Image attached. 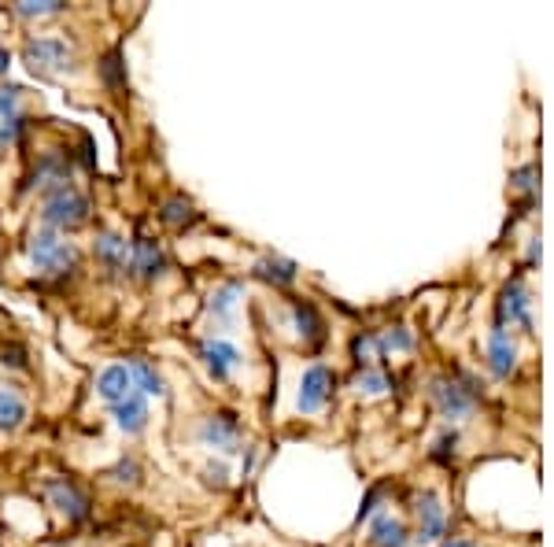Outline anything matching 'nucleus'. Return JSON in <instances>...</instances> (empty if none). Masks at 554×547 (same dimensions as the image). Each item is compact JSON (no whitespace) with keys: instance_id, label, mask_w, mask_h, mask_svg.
Returning a JSON list of instances; mask_svg holds the SVG:
<instances>
[{"instance_id":"obj_19","label":"nucleus","mask_w":554,"mask_h":547,"mask_svg":"<svg viewBox=\"0 0 554 547\" xmlns=\"http://www.w3.org/2000/svg\"><path fill=\"white\" fill-rule=\"evenodd\" d=\"M374 547H407V525L392 518V514H381L374 522Z\"/></svg>"},{"instance_id":"obj_23","label":"nucleus","mask_w":554,"mask_h":547,"mask_svg":"<svg viewBox=\"0 0 554 547\" xmlns=\"http://www.w3.org/2000/svg\"><path fill=\"white\" fill-rule=\"evenodd\" d=\"M488 355H492V366L499 374L514 370V344L506 341V333H495L492 344H488Z\"/></svg>"},{"instance_id":"obj_30","label":"nucleus","mask_w":554,"mask_h":547,"mask_svg":"<svg viewBox=\"0 0 554 547\" xmlns=\"http://www.w3.org/2000/svg\"><path fill=\"white\" fill-rule=\"evenodd\" d=\"M4 67H8V56H4V52H0V71H4Z\"/></svg>"},{"instance_id":"obj_27","label":"nucleus","mask_w":554,"mask_h":547,"mask_svg":"<svg viewBox=\"0 0 554 547\" xmlns=\"http://www.w3.org/2000/svg\"><path fill=\"white\" fill-rule=\"evenodd\" d=\"M23 115H15V119H4L0 122V148H12L15 141H19V134H23Z\"/></svg>"},{"instance_id":"obj_21","label":"nucleus","mask_w":554,"mask_h":547,"mask_svg":"<svg viewBox=\"0 0 554 547\" xmlns=\"http://www.w3.org/2000/svg\"><path fill=\"white\" fill-rule=\"evenodd\" d=\"M63 12H67L63 0H19L15 4L19 19H49V15H63Z\"/></svg>"},{"instance_id":"obj_28","label":"nucleus","mask_w":554,"mask_h":547,"mask_svg":"<svg viewBox=\"0 0 554 547\" xmlns=\"http://www.w3.org/2000/svg\"><path fill=\"white\" fill-rule=\"evenodd\" d=\"M200 477H204V485H211V488H226L229 485L226 462H207L204 470H200Z\"/></svg>"},{"instance_id":"obj_4","label":"nucleus","mask_w":554,"mask_h":547,"mask_svg":"<svg viewBox=\"0 0 554 547\" xmlns=\"http://www.w3.org/2000/svg\"><path fill=\"white\" fill-rule=\"evenodd\" d=\"M196 440L204 444L207 451H218V455H237L241 451V422L233 414H207L200 429H196Z\"/></svg>"},{"instance_id":"obj_3","label":"nucleus","mask_w":554,"mask_h":547,"mask_svg":"<svg viewBox=\"0 0 554 547\" xmlns=\"http://www.w3.org/2000/svg\"><path fill=\"white\" fill-rule=\"evenodd\" d=\"M23 60L34 74H67L74 71V49L63 37H30L23 45Z\"/></svg>"},{"instance_id":"obj_26","label":"nucleus","mask_w":554,"mask_h":547,"mask_svg":"<svg viewBox=\"0 0 554 547\" xmlns=\"http://www.w3.org/2000/svg\"><path fill=\"white\" fill-rule=\"evenodd\" d=\"M377 348H392V352H407L410 348V333L403 326H396V329H388V333H381L377 337Z\"/></svg>"},{"instance_id":"obj_11","label":"nucleus","mask_w":554,"mask_h":547,"mask_svg":"<svg viewBox=\"0 0 554 547\" xmlns=\"http://www.w3.org/2000/svg\"><path fill=\"white\" fill-rule=\"evenodd\" d=\"M433 400H436V407L444 411V418H455V422L473 411V392L462 389L458 381H447V377L433 381Z\"/></svg>"},{"instance_id":"obj_25","label":"nucleus","mask_w":554,"mask_h":547,"mask_svg":"<svg viewBox=\"0 0 554 547\" xmlns=\"http://www.w3.org/2000/svg\"><path fill=\"white\" fill-rule=\"evenodd\" d=\"M19 100H23V89H19V86H4V89H0V122L15 119V115H23V111H19Z\"/></svg>"},{"instance_id":"obj_16","label":"nucleus","mask_w":554,"mask_h":547,"mask_svg":"<svg viewBox=\"0 0 554 547\" xmlns=\"http://www.w3.org/2000/svg\"><path fill=\"white\" fill-rule=\"evenodd\" d=\"M525 311H529V292L521 281H510L503 289V300H499V326H514V322H525Z\"/></svg>"},{"instance_id":"obj_15","label":"nucleus","mask_w":554,"mask_h":547,"mask_svg":"<svg viewBox=\"0 0 554 547\" xmlns=\"http://www.w3.org/2000/svg\"><path fill=\"white\" fill-rule=\"evenodd\" d=\"M126 370H130L133 377V392H141V396H163L167 392V385H163V374H159L156 366L148 363V359H130L126 363Z\"/></svg>"},{"instance_id":"obj_8","label":"nucleus","mask_w":554,"mask_h":547,"mask_svg":"<svg viewBox=\"0 0 554 547\" xmlns=\"http://www.w3.org/2000/svg\"><path fill=\"white\" fill-rule=\"evenodd\" d=\"M241 296H244L241 281H226V285H218L211 292V300H207V337L222 333V326L229 322V315H233V307H237Z\"/></svg>"},{"instance_id":"obj_6","label":"nucleus","mask_w":554,"mask_h":547,"mask_svg":"<svg viewBox=\"0 0 554 547\" xmlns=\"http://www.w3.org/2000/svg\"><path fill=\"white\" fill-rule=\"evenodd\" d=\"M93 256H97L100 270L108 278H126L130 274V259H133V244L122 237L119 230H100L93 241Z\"/></svg>"},{"instance_id":"obj_17","label":"nucleus","mask_w":554,"mask_h":547,"mask_svg":"<svg viewBox=\"0 0 554 547\" xmlns=\"http://www.w3.org/2000/svg\"><path fill=\"white\" fill-rule=\"evenodd\" d=\"M141 477H145V466H141L137 455H119V462L111 470H104V481L115 488H137Z\"/></svg>"},{"instance_id":"obj_29","label":"nucleus","mask_w":554,"mask_h":547,"mask_svg":"<svg viewBox=\"0 0 554 547\" xmlns=\"http://www.w3.org/2000/svg\"><path fill=\"white\" fill-rule=\"evenodd\" d=\"M444 547H473V544H466V540H451V544H444Z\"/></svg>"},{"instance_id":"obj_7","label":"nucleus","mask_w":554,"mask_h":547,"mask_svg":"<svg viewBox=\"0 0 554 547\" xmlns=\"http://www.w3.org/2000/svg\"><path fill=\"white\" fill-rule=\"evenodd\" d=\"M200 363L207 366V374L215 377V381H229L233 370L244 363L241 359V348L226 337H204L200 341Z\"/></svg>"},{"instance_id":"obj_22","label":"nucleus","mask_w":554,"mask_h":547,"mask_svg":"<svg viewBox=\"0 0 554 547\" xmlns=\"http://www.w3.org/2000/svg\"><path fill=\"white\" fill-rule=\"evenodd\" d=\"M292 315H296V326H300V333L307 337V341H322V318H318V311H314L311 304H292Z\"/></svg>"},{"instance_id":"obj_2","label":"nucleus","mask_w":554,"mask_h":547,"mask_svg":"<svg viewBox=\"0 0 554 547\" xmlns=\"http://www.w3.org/2000/svg\"><path fill=\"white\" fill-rule=\"evenodd\" d=\"M89 215H93V200H89V193H85L82 185L74 182L49 189V193L41 196V207H37L41 226L52 233H63V237L71 230H78V226H85Z\"/></svg>"},{"instance_id":"obj_9","label":"nucleus","mask_w":554,"mask_h":547,"mask_svg":"<svg viewBox=\"0 0 554 547\" xmlns=\"http://www.w3.org/2000/svg\"><path fill=\"white\" fill-rule=\"evenodd\" d=\"M329 392H333V374H329L326 366H311L300 381V400H296V407H300L303 414L322 411L329 400Z\"/></svg>"},{"instance_id":"obj_20","label":"nucleus","mask_w":554,"mask_h":547,"mask_svg":"<svg viewBox=\"0 0 554 547\" xmlns=\"http://www.w3.org/2000/svg\"><path fill=\"white\" fill-rule=\"evenodd\" d=\"M159 219L167 222V226H174V230H181V226H189L196 219V211L185 196H170L167 204H163V211H159Z\"/></svg>"},{"instance_id":"obj_13","label":"nucleus","mask_w":554,"mask_h":547,"mask_svg":"<svg viewBox=\"0 0 554 547\" xmlns=\"http://www.w3.org/2000/svg\"><path fill=\"white\" fill-rule=\"evenodd\" d=\"M133 392V377H130V370H126V363H111V366H104L100 370V377H97V396L108 407H115V403H122L126 396Z\"/></svg>"},{"instance_id":"obj_12","label":"nucleus","mask_w":554,"mask_h":547,"mask_svg":"<svg viewBox=\"0 0 554 547\" xmlns=\"http://www.w3.org/2000/svg\"><path fill=\"white\" fill-rule=\"evenodd\" d=\"M111 418H115V429H119V433L137 437V433H145V426H148V400L141 392H130L126 400L111 407Z\"/></svg>"},{"instance_id":"obj_1","label":"nucleus","mask_w":554,"mask_h":547,"mask_svg":"<svg viewBox=\"0 0 554 547\" xmlns=\"http://www.w3.org/2000/svg\"><path fill=\"white\" fill-rule=\"evenodd\" d=\"M26 256H30V267H34L37 278H45V281H67L78 274V267H82L78 244L67 241L63 233L45 230V226H37V230L30 233Z\"/></svg>"},{"instance_id":"obj_5","label":"nucleus","mask_w":554,"mask_h":547,"mask_svg":"<svg viewBox=\"0 0 554 547\" xmlns=\"http://www.w3.org/2000/svg\"><path fill=\"white\" fill-rule=\"evenodd\" d=\"M45 496H49L52 507H56L71 525L85 522V518L93 514V499H89V492L78 488L74 481H67V477H52L49 485H45Z\"/></svg>"},{"instance_id":"obj_18","label":"nucleus","mask_w":554,"mask_h":547,"mask_svg":"<svg viewBox=\"0 0 554 547\" xmlns=\"http://www.w3.org/2000/svg\"><path fill=\"white\" fill-rule=\"evenodd\" d=\"M418 533H422V540H433V536L444 533V511L429 492L418 499Z\"/></svg>"},{"instance_id":"obj_24","label":"nucleus","mask_w":554,"mask_h":547,"mask_svg":"<svg viewBox=\"0 0 554 547\" xmlns=\"http://www.w3.org/2000/svg\"><path fill=\"white\" fill-rule=\"evenodd\" d=\"M259 274L270 281H277V285H289L292 278H296V267H292L289 259H277V256H266L263 263H259Z\"/></svg>"},{"instance_id":"obj_10","label":"nucleus","mask_w":554,"mask_h":547,"mask_svg":"<svg viewBox=\"0 0 554 547\" xmlns=\"http://www.w3.org/2000/svg\"><path fill=\"white\" fill-rule=\"evenodd\" d=\"M130 274L141 281H159L167 274V256H163V248L159 241H137L133 244V259H130Z\"/></svg>"},{"instance_id":"obj_14","label":"nucleus","mask_w":554,"mask_h":547,"mask_svg":"<svg viewBox=\"0 0 554 547\" xmlns=\"http://www.w3.org/2000/svg\"><path fill=\"white\" fill-rule=\"evenodd\" d=\"M26 414H30V403L15 385H0V433H15V429L26 426Z\"/></svg>"}]
</instances>
